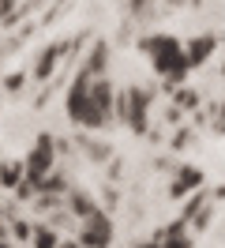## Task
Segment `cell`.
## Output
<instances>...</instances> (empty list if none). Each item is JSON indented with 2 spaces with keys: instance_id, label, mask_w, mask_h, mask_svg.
Masks as SVG:
<instances>
[{
  "instance_id": "6da1fadb",
  "label": "cell",
  "mask_w": 225,
  "mask_h": 248,
  "mask_svg": "<svg viewBox=\"0 0 225 248\" xmlns=\"http://www.w3.org/2000/svg\"><path fill=\"white\" fill-rule=\"evenodd\" d=\"M68 117L83 128H102L113 117V87L109 79H87L75 76L72 91H68Z\"/></svg>"
},
{
  "instance_id": "7a4b0ae2",
  "label": "cell",
  "mask_w": 225,
  "mask_h": 248,
  "mask_svg": "<svg viewBox=\"0 0 225 248\" xmlns=\"http://www.w3.org/2000/svg\"><path fill=\"white\" fill-rule=\"evenodd\" d=\"M143 53L150 57V64H154V72L165 79V83H173L177 87L180 79L188 76V57H184V46H180L177 38H169V34H154V38H143Z\"/></svg>"
},
{
  "instance_id": "3957f363",
  "label": "cell",
  "mask_w": 225,
  "mask_h": 248,
  "mask_svg": "<svg viewBox=\"0 0 225 248\" xmlns=\"http://www.w3.org/2000/svg\"><path fill=\"white\" fill-rule=\"evenodd\" d=\"M49 170H53V140H49V136H42V140H38V147L30 151L27 166H23V177H27L30 185H42L45 177H49Z\"/></svg>"
},
{
  "instance_id": "277c9868",
  "label": "cell",
  "mask_w": 225,
  "mask_h": 248,
  "mask_svg": "<svg viewBox=\"0 0 225 248\" xmlns=\"http://www.w3.org/2000/svg\"><path fill=\"white\" fill-rule=\"evenodd\" d=\"M117 117H124L135 132H143V128H147V94L143 91H124L120 102H117Z\"/></svg>"
},
{
  "instance_id": "5b68a950",
  "label": "cell",
  "mask_w": 225,
  "mask_h": 248,
  "mask_svg": "<svg viewBox=\"0 0 225 248\" xmlns=\"http://www.w3.org/2000/svg\"><path fill=\"white\" fill-rule=\"evenodd\" d=\"M113 241V226H109V218L98 211V215H90L83 222V230H79V245L83 248H109Z\"/></svg>"
},
{
  "instance_id": "8992f818",
  "label": "cell",
  "mask_w": 225,
  "mask_h": 248,
  "mask_svg": "<svg viewBox=\"0 0 225 248\" xmlns=\"http://www.w3.org/2000/svg\"><path fill=\"white\" fill-rule=\"evenodd\" d=\"M203 185V170H192V166H184V170L173 177V185H169V192H173V200H180L184 192H192V188Z\"/></svg>"
},
{
  "instance_id": "52a82bcc",
  "label": "cell",
  "mask_w": 225,
  "mask_h": 248,
  "mask_svg": "<svg viewBox=\"0 0 225 248\" xmlns=\"http://www.w3.org/2000/svg\"><path fill=\"white\" fill-rule=\"evenodd\" d=\"M214 46H218V42H214V34H203V38H192V42L184 46V57H188V64H203V61L210 57V53H214Z\"/></svg>"
},
{
  "instance_id": "ba28073f",
  "label": "cell",
  "mask_w": 225,
  "mask_h": 248,
  "mask_svg": "<svg viewBox=\"0 0 225 248\" xmlns=\"http://www.w3.org/2000/svg\"><path fill=\"white\" fill-rule=\"evenodd\" d=\"M60 57H64V46H49V49L42 53L38 68H34V76H38V79H49V72H53V68L60 64Z\"/></svg>"
},
{
  "instance_id": "9c48e42d",
  "label": "cell",
  "mask_w": 225,
  "mask_h": 248,
  "mask_svg": "<svg viewBox=\"0 0 225 248\" xmlns=\"http://www.w3.org/2000/svg\"><path fill=\"white\" fill-rule=\"evenodd\" d=\"M72 211H75L79 218H83V222H87L90 215H98V207L90 203V196H87V192H72Z\"/></svg>"
},
{
  "instance_id": "30bf717a",
  "label": "cell",
  "mask_w": 225,
  "mask_h": 248,
  "mask_svg": "<svg viewBox=\"0 0 225 248\" xmlns=\"http://www.w3.org/2000/svg\"><path fill=\"white\" fill-rule=\"evenodd\" d=\"M34 248H60L57 233L49 230V226H34Z\"/></svg>"
},
{
  "instance_id": "8fae6325",
  "label": "cell",
  "mask_w": 225,
  "mask_h": 248,
  "mask_svg": "<svg viewBox=\"0 0 225 248\" xmlns=\"http://www.w3.org/2000/svg\"><path fill=\"white\" fill-rule=\"evenodd\" d=\"M0 181H4V185H12V188H19V185H23V166L4 162V166H0Z\"/></svg>"
},
{
  "instance_id": "7c38bea8",
  "label": "cell",
  "mask_w": 225,
  "mask_h": 248,
  "mask_svg": "<svg viewBox=\"0 0 225 248\" xmlns=\"http://www.w3.org/2000/svg\"><path fill=\"white\" fill-rule=\"evenodd\" d=\"M139 248H162V241H154V245H139Z\"/></svg>"
},
{
  "instance_id": "4fadbf2b",
  "label": "cell",
  "mask_w": 225,
  "mask_h": 248,
  "mask_svg": "<svg viewBox=\"0 0 225 248\" xmlns=\"http://www.w3.org/2000/svg\"><path fill=\"white\" fill-rule=\"evenodd\" d=\"M60 248H83V245H79V241H75V245H60Z\"/></svg>"
},
{
  "instance_id": "5bb4252c",
  "label": "cell",
  "mask_w": 225,
  "mask_h": 248,
  "mask_svg": "<svg viewBox=\"0 0 225 248\" xmlns=\"http://www.w3.org/2000/svg\"><path fill=\"white\" fill-rule=\"evenodd\" d=\"M132 4H135V8H139V4H147V0H132Z\"/></svg>"
},
{
  "instance_id": "9a60e30c",
  "label": "cell",
  "mask_w": 225,
  "mask_h": 248,
  "mask_svg": "<svg viewBox=\"0 0 225 248\" xmlns=\"http://www.w3.org/2000/svg\"><path fill=\"white\" fill-rule=\"evenodd\" d=\"M0 248H12V245H8V241H0Z\"/></svg>"
}]
</instances>
